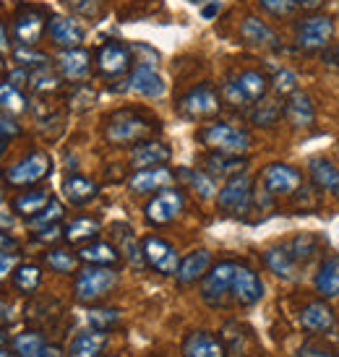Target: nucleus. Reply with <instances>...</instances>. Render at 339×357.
<instances>
[{
  "instance_id": "obj_43",
  "label": "nucleus",
  "mask_w": 339,
  "mask_h": 357,
  "mask_svg": "<svg viewBox=\"0 0 339 357\" xmlns=\"http://www.w3.org/2000/svg\"><path fill=\"white\" fill-rule=\"evenodd\" d=\"M115 235H120V248L118 250H123L126 253V258H128L130 264L136 268H141V266H146V261H144V250L139 248V243H136V238L128 232V227H115Z\"/></svg>"
},
{
  "instance_id": "obj_21",
  "label": "nucleus",
  "mask_w": 339,
  "mask_h": 357,
  "mask_svg": "<svg viewBox=\"0 0 339 357\" xmlns=\"http://www.w3.org/2000/svg\"><path fill=\"white\" fill-rule=\"evenodd\" d=\"M58 73L68 81H84L91 70V55L81 47H68L58 55Z\"/></svg>"
},
{
  "instance_id": "obj_6",
  "label": "nucleus",
  "mask_w": 339,
  "mask_h": 357,
  "mask_svg": "<svg viewBox=\"0 0 339 357\" xmlns=\"http://www.w3.org/2000/svg\"><path fill=\"white\" fill-rule=\"evenodd\" d=\"M238 264L235 261H222L217 266H211L204 279H201V298L209 305L220 307L227 303L229 292H232V279H235Z\"/></svg>"
},
{
  "instance_id": "obj_5",
  "label": "nucleus",
  "mask_w": 339,
  "mask_h": 357,
  "mask_svg": "<svg viewBox=\"0 0 339 357\" xmlns=\"http://www.w3.org/2000/svg\"><path fill=\"white\" fill-rule=\"evenodd\" d=\"M52 162L45 151H29L27 157H21L19 162H13L8 169H6V183L13 185V188H27V185H34L50 175Z\"/></svg>"
},
{
  "instance_id": "obj_1",
  "label": "nucleus",
  "mask_w": 339,
  "mask_h": 357,
  "mask_svg": "<svg viewBox=\"0 0 339 357\" xmlns=\"http://www.w3.org/2000/svg\"><path fill=\"white\" fill-rule=\"evenodd\" d=\"M196 139L209 146L217 154H229V157H243L250 149V133L248 130L229 126V123H209L196 133Z\"/></svg>"
},
{
  "instance_id": "obj_48",
  "label": "nucleus",
  "mask_w": 339,
  "mask_h": 357,
  "mask_svg": "<svg viewBox=\"0 0 339 357\" xmlns=\"http://www.w3.org/2000/svg\"><path fill=\"white\" fill-rule=\"evenodd\" d=\"M271 86H274V94H277V97H289V94L298 91V76L289 68H280L277 76H274V81H271Z\"/></svg>"
},
{
  "instance_id": "obj_36",
  "label": "nucleus",
  "mask_w": 339,
  "mask_h": 357,
  "mask_svg": "<svg viewBox=\"0 0 339 357\" xmlns=\"http://www.w3.org/2000/svg\"><path fill=\"white\" fill-rule=\"evenodd\" d=\"M285 115V107H282L280 102H274V100H264L256 102L253 105V109H250V120L256 123V126H261V128H269V126H274L277 120Z\"/></svg>"
},
{
  "instance_id": "obj_19",
  "label": "nucleus",
  "mask_w": 339,
  "mask_h": 357,
  "mask_svg": "<svg viewBox=\"0 0 339 357\" xmlns=\"http://www.w3.org/2000/svg\"><path fill=\"white\" fill-rule=\"evenodd\" d=\"M47 29H50V40L55 42L58 47H63V50L81 47V42L86 37L84 26H81L76 19H70V16H50Z\"/></svg>"
},
{
  "instance_id": "obj_9",
  "label": "nucleus",
  "mask_w": 339,
  "mask_h": 357,
  "mask_svg": "<svg viewBox=\"0 0 339 357\" xmlns=\"http://www.w3.org/2000/svg\"><path fill=\"white\" fill-rule=\"evenodd\" d=\"M250 201H253V183L246 172L227 178V183L217 193V204L225 214H246L250 208Z\"/></svg>"
},
{
  "instance_id": "obj_47",
  "label": "nucleus",
  "mask_w": 339,
  "mask_h": 357,
  "mask_svg": "<svg viewBox=\"0 0 339 357\" xmlns=\"http://www.w3.org/2000/svg\"><path fill=\"white\" fill-rule=\"evenodd\" d=\"M259 6L269 16H277V19H289L298 8H303L300 0H259Z\"/></svg>"
},
{
  "instance_id": "obj_28",
  "label": "nucleus",
  "mask_w": 339,
  "mask_h": 357,
  "mask_svg": "<svg viewBox=\"0 0 339 357\" xmlns=\"http://www.w3.org/2000/svg\"><path fill=\"white\" fill-rule=\"evenodd\" d=\"M76 256L84 264H89V266H115L120 261V250L115 245H110V243L97 240V243H86Z\"/></svg>"
},
{
  "instance_id": "obj_17",
  "label": "nucleus",
  "mask_w": 339,
  "mask_h": 357,
  "mask_svg": "<svg viewBox=\"0 0 339 357\" xmlns=\"http://www.w3.org/2000/svg\"><path fill=\"white\" fill-rule=\"evenodd\" d=\"M240 40L246 42L248 47H256V50H282L277 31L271 29L266 21L256 19V16H248L240 24Z\"/></svg>"
},
{
  "instance_id": "obj_7",
  "label": "nucleus",
  "mask_w": 339,
  "mask_h": 357,
  "mask_svg": "<svg viewBox=\"0 0 339 357\" xmlns=\"http://www.w3.org/2000/svg\"><path fill=\"white\" fill-rule=\"evenodd\" d=\"M220 107H222L220 94L211 89L209 84H199V86H193V89L186 91L178 102V112L188 120L214 118V115L220 112Z\"/></svg>"
},
{
  "instance_id": "obj_34",
  "label": "nucleus",
  "mask_w": 339,
  "mask_h": 357,
  "mask_svg": "<svg viewBox=\"0 0 339 357\" xmlns=\"http://www.w3.org/2000/svg\"><path fill=\"white\" fill-rule=\"evenodd\" d=\"M175 178L183 180L188 188L196 190L201 199H211V196L217 193V183H214V178H211L206 169H188V167H183L178 175H175Z\"/></svg>"
},
{
  "instance_id": "obj_42",
  "label": "nucleus",
  "mask_w": 339,
  "mask_h": 357,
  "mask_svg": "<svg viewBox=\"0 0 339 357\" xmlns=\"http://www.w3.org/2000/svg\"><path fill=\"white\" fill-rule=\"evenodd\" d=\"M63 214H66L63 204L52 199L50 204H47V206H45L40 214H37V217L29 219V227L34 229V232H40V229H47V227H55L60 219H63Z\"/></svg>"
},
{
  "instance_id": "obj_45",
  "label": "nucleus",
  "mask_w": 339,
  "mask_h": 357,
  "mask_svg": "<svg viewBox=\"0 0 339 357\" xmlns=\"http://www.w3.org/2000/svg\"><path fill=\"white\" fill-rule=\"evenodd\" d=\"M13 60L19 63L21 68H45V66H50V58L45 55V52H37L34 47H16V52H13Z\"/></svg>"
},
{
  "instance_id": "obj_49",
  "label": "nucleus",
  "mask_w": 339,
  "mask_h": 357,
  "mask_svg": "<svg viewBox=\"0 0 339 357\" xmlns=\"http://www.w3.org/2000/svg\"><path fill=\"white\" fill-rule=\"evenodd\" d=\"M73 13H79L84 19H97L102 10V3L105 0H63Z\"/></svg>"
},
{
  "instance_id": "obj_35",
  "label": "nucleus",
  "mask_w": 339,
  "mask_h": 357,
  "mask_svg": "<svg viewBox=\"0 0 339 357\" xmlns=\"http://www.w3.org/2000/svg\"><path fill=\"white\" fill-rule=\"evenodd\" d=\"M100 235V222L91 217H79L68 222L66 229H63V238L68 243H84V240H91Z\"/></svg>"
},
{
  "instance_id": "obj_8",
  "label": "nucleus",
  "mask_w": 339,
  "mask_h": 357,
  "mask_svg": "<svg viewBox=\"0 0 339 357\" xmlns=\"http://www.w3.org/2000/svg\"><path fill=\"white\" fill-rule=\"evenodd\" d=\"M331 37H334V21L329 16H321V13L306 16L295 26V45L306 52L324 50L331 42Z\"/></svg>"
},
{
  "instance_id": "obj_20",
  "label": "nucleus",
  "mask_w": 339,
  "mask_h": 357,
  "mask_svg": "<svg viewBox=\"0 0 339 357\" xmlns=\"http://www.w3.org/2000/svg\"><path fill=\"white\" fill-rule=\"evenodd\" d=\"M172 157L167 144L162 141H141L130 151V167L133 169H146V167H165Z\"/></svg>"
},
{
  "instance_id": "obj_59",
  "label": "nucleus",
  "mask_w": 339,
  "mask_h": 357,
  "mask_svg": "<svg viewBox=\"0 0 339 357\" xmlns=\"http://www.w3.org/2000/svg\"><path fill=\"white\" fill-rule=\"evenodd\" d=\"M0 357H16V355H10V352H6V349H0Z\"/></svg>"
},
{
  "instance_id": "obj_27",
  "label": "nucleus",
  "mask_w": 339,
  "mask_h": 357,
  "mask_svg": "<svg viewBox=\"0 0 339 357\" xmlns=\"http://www.w3.org/2000/svg\"><path fill=\"white\" fill-rule=\"evenodd\" d=\"M308 172H310V178H313V183H316L321 190H326L331 196H339V167H334L329 159H324V157L310 159Z\"/></svg>"
},
{
  "instance_id": "obj_25",
  "label": "nucleus",
  "mask_w": 339,
  "mask_h": 357,
  "mask_svg": "<svg viewBox=\"0 0 339 357\" xmlns=\"http://www.w3.org/2000/svg\"><path fill=\"white\" fill-rule=\"evenodd\" d=\"M211 268V253L209 250H193V253H188V256L180 261L178 266V282L180 284H193V282H199V279H204V274Z\"/></svg>"
},
{
  "instance_id": "obj_44",
  "label": "nucleus",
  "mask_w": 339,
  "mask_h": 357,
  "mask_svg": "<svg viewBox=\"0 0 339 357\" xmlns=\"http://www.w3.org/2000/svg\"><path fill=\"white\" fill-rule=\"evenodd\" d=\"M287 248H289V253L295 256L298 264H308L310 258H313V253L319 250V240L313 238V235H298V238L289 240Z\"/></svg>"
},
{
  "instance_id": "obj_39",
  "label": "nucleus",
  "mask_w": 339,
  "mask_h": 357,
  "mask_svg": "<svg viewBox=\"0 0 339 357\" xmlns=\"http://www.w3.org/2000/svg\"><path fill=\"white\" fill-rule=\"evenodd\" d=\"M10 277H13V287L19 289V292L31 295L34 289L40 287L42 271H40V266H34V264H21V266H16V271H13Z\"/></svg>"
},
{
  "instance_id": "obj_38",
  "label": "nucleus",
  "mask_w": 339,
  "mask_h": 357,
  "mask_svg": "<svg viewBox=\"0 0 339 357\" xmlns=\"http://www.w3.org/2000/svg\"><path fill=\"white\" fill-rule=\"evenodd\" d=\"M60 79H63V76L55 73L50 66L29 70V86H31V91H37V94H52V91H58Z\"/></svg>"
},
{
  "instance_id": "obj_23",
  "label": "nucleus",
  "mask_w": 339,
  "mask_h": 357,
  "mask_svg": "<svg viewBox=\"0 0 339 357\" xmlns=\"http://www.w3.org/2000/svg\"><path fill=\"white\" fill-rule=\"evenodd\" d=\"M183 357H227V349L209 331H193L183 342Z\"/></svg>"
},
{
  "instance_id": "obj_30",
  "label": "nucleus",
  "mask_w": 339,
  "mask_h": 357,
  "mask_svg": "<svg viewBox=\"0 0 339 357\" xmlns=\"http://www.w3.org/2000/svg\"><path fill=\"white\" fill-rule=\"evenodd\" d=\"M316 292L326 300L339 295V256L324 258L319 274H316Z\"/></svg>"
},
{
  "instance_id": "obj_15",
  "label": "nucleus",
  "mask_w": 339,
  "mask_h": 357,
  "mask_svg": "<svg viewBox=\"0 0 339 357\" xmlns=\"http://www.w3.org/2000/svg\"><path fill=\"white\" fill-rule=\"evenodd\" d=\"M133 60H130V47L120 42H105L97 52V68L107 79H118L123 73H128Z\"/></svg>"
},
{
  "instance_id": "obj_11",
  "label": "nucleus",
  "mask_w": 339,
  "mask_h": 357,
  "mask_svg": "<svg viewBox=\"0 0 339 357\" xmlns=\"http://www.w3.org/2000/svg\"><path fill=\"white\" fill-rule=\"evenodd\" d=\"M186 208V199L178 188H165L160 193H154V199L146 204L144 214H146V222L149 225H170L180 217V211Z\"/></svg>"
},
{
  "instance_id": "obj_33",
  "label": "nucleus",
  "mask_w": 339,
  "mask_h": 357,
  "mask_svg": "<svg viewBox=\"0 0 339 357\" xmlns=\"http://www.w3.org/2000/svg\"><path fill=\"white\" fill-rule=\"evenodd\" d=\"M50 201H52V196L47 190H24V193H19V196L13 199V208H16V214L31 219V217H37Z\"/></svg>"
},
{
  "instance_id": "obj_16",
  "label": "nucleus",
  "mask_w": 339,
  "mask_h": 357,
  "mask_svg": "<svg viewBox=\"0 0 339 357\" xmlns=\"http://www.w3.org/2000/svg\"><path fill=\"white\" fill-rule=\"evenodd\" d=\"M229 298L243 307L256 305V303L264 298V282H261L259 274H256L253 268L240 266L238 264V271H235V279H232V292H229Z\"/></svg>"
},
{
  "instance_id": "obj_55",
  "label": "nucleus",
  "mask_w": 339,
  "mask_h": 357,
  "mask_svg": "<svg viewBox=\"0 0 339 357\" xmlns=\"http://www.w3.org/2000/svg\"><path fill=\"white\" fill-rule=\"evenodd\" d=\"M8 50V34H6V26H3V21H0V52Z\"/></svg>"
},
{
  "instance_id": "obj_4",
  "label": "nucleus",
  "mask_w": 339,
  "mask_h": 357,
  "mask_svg": "<svg viewBox=\"0 0 339 357\" xmlns=\"http://www.w3.org/2000/svg\"><path fill=\"white\" fill-rule=\"evenodd\" d=\"M115 284H118V271L112 266H86L81 268L73 282V292L81 303H94L105 298Z\"/></svg>"
},
{
  "instance_id": "obj_10",
  "label": "nucleus",
  "mask_w": 339,
  "mask_h": 357,
  "mask_svg": "<svg viewBox=\"0 0 339 357\" xmlns=\"http://www.w3.org/2000/svg\"><path fill=\"white\" fill-rule=\"evenodd\" d=\"M47 26V13L37 6H21L13 19V37L21 47H34L42 40Z\"/></svg>"
},
{
  "instance_id": "obj_2",
  "label": "nucleus",
  "mask_w": 339,
  "mask_h": 357,
  "mask_svg": "<svg viewBox=\"0 0 339 357\" xmlns=\"http://www.w3.org/2000/svg\"><path fill=\"white\" fill-rule=\"evenodd\" d=\"M269 79L259 70H240L235 76H229L222 86V100L232 107H248L266 97Z\"/></svg>"
},
{
  "instance_id": "obj_26",
  "label": "nucleus",
  "mask_w": 339,
  "mask_h": 357,
  "mask_svg": "<svg viewBox=\"0 0 339 357\" xmlns=\"http://www.w3.org/2000/svg\"><path fill=\"white\" fill-rule=\"evenodd\" d=\"M107 344V334L100 328H91V331H81L70 339L68 355L66 357H100L102 349Z\"/></svg>"
},
{
  "instance_id": "obj_61",
  "label": "nucleus",
  "mask_w": 339,
  "mask_h": 357,
  "mask_svg": "<svg viewBox=\"0 0 339 357\" xmlns=\"http://www.w3.org/2000/svg\"><path fill=\"white\" fill-rule=\"evenodd\" d=\"M188 3H196V6H199V3H204V0H188Z\"/></svg>"
},
{
  "instance_id": "obj_18",
  "label": "nucleus",
  "mask_w": 339,
  "mask_h": 357,
  "mask_svg": "<svg viewBox=\"0 0 339 357\" xmlns=\"http://www.w3.org/2000/svg\"><path fill=\"white\" fill-rule=\"evenodd\" d=\"M175 183V172L167 167H146L136 169L128 180L130 193H160L165 188H172Z\"/></svg>"
},
{
  "instance_id": "obj_62",
  "label": "nucleus",
  "mask_w": 339,
  "mask_h": 357,
  "mask_svg": "<svg viewBox=\"0 0 339 357\" xmlns=\"http://www.w3.org/2000/svg\"><path fill=\"white\" fill-rule=\"evenodd\" d=\"M0 73H3V58H0Z\"/></svg>"
},
{
  "instance_id": "obj_60",
  "label": "nucleus",
  "mask_w": 339,
  "mask_h": 357,
  "mask_svg": "<svg viewBox=\"0 0 339 357\" xmlns=\"http://www.w3.org/2000/svg\"><path fill=\"white\" fill-rule=\"evenodd\" d=\"M0 208H3V190H0Z\"/></svg>"
},
{
  "instance_id": "obj_13",
  "label": "nucleus",
  "mask_w": 339,
  "mask_h": 357,
  "mask_svg": "<svg viewBox=\"0 0 339 357\" xmlns=\"http://www.w3.org/2000/svg\"><path fill=\"white\" fill-rule=\"evenodd\" d=\"M261 183H264V190L269 196H295L300 190V183H303V175L300 169H295L292 165H269L261 175Z\"/></svg>"
},
{
  "instance_id": "obj_40",
  "label": "nucleus",
  "mask_w": 339,
  "mask_h": 357,
  "mask_svg": "<svg viewBox=\"0 0 339 357\" xmlns=\"http://www.w3.org/2000/svg\"><path fill=\"white\" fill-rule=\"evenodd\" d=\"M45 347L47 344H45V337L40 331H24V334L13 339V349H16L19 357H37Z\"/></svg>"
},
{
  "instance_id": "obj_24",
  "label": "nucleus",
  "mask_w": 339,
  "mask_h": 357,
  "mask_svg": "<svg viewBox=\"0 0 339 357\" xmlns=\"http://www.w3.org/2000/svg\"><path fill=\"white\" fill-rule=\"evenodd\" d=\"M285 118L289 120L292 128H308L310 123H313V118H316L313 100H310L306 91L289 94L287 102H285Z\"/></svg>"
},
{
  "instance_id": "obj_12",
  "label": "nucleus",
  "mask_w": 339,
  "mask_h": 357,
  "mask_svg": "<svg viewBox=\"0 0 339 357\" xmlns=\"http://www.w3.org/2000/svg\"><path fill=\"white\" fill-rule=\"evenodd\" d=\"M141 250H144V261H146V266H151L154 271L165 274V277L178 274V266H180L178 250L172 248L167 240L149 235V238H144V243H141Z\"/></svg>"
},
{
  "instance_id": "obj_29",
  "label": "nucleus",
  "mask_w": 339,
  "mask_h": 357,
  "mask_svg": "<svg viewBox=\"0 0 339 357\" xmlns=\"http://www.w3.org/2000/svg\"><path fill=\"white\" fill-rule=\"evenodd\" d=\"M264 261H266V266L277 274V277L282 279H295L298 277V261H295V256L289 253L287 245H274V248H269L266 253H264Z\"/></svg>"
},
{
  "instance_id": "obj_63",
  "label": "nucleus",
  "mask_w": 339,
  "mask_h": 357,
  "mask_svg": "<svg viewBox=\"0 0 339 357\" xmlns=\"http://www.w3.org/2000/svg\"><path fill=\"white\" fill-rule=\"evenodd\" d=\"M337 60H339V45H337Z\"/></svg>"
},
{
  "instance_id": "obj_41",
  "label": "nucleus",
  "mask_w": 339,
  "mask_h": 357,
  "mask_svg": "<svg viewBox=\"0 0 339 357\" xmlns=\"http://www.w3.org/2000/svg\"><path fill=\"white\" fill-rule=\"evenodd\" d=\"M79 256H73L70 250H63V248H52L45 253V264L52 268V271H58V274H70V271H76L79 266Z\"/></svg>"
},
{
  "instance_id": "obj_52",
  "label": "nucleus",
  "mask_w": 339,
  "mask_h": 357,
  "mask_svg": "<svg viewBox=\"0 0 339 357\" xmlns=\"http://www.w3.org/2000/svg\"><path fill=\"white\" fill-rule=\"evenodd\" d=\"M16 271V253H0V282Z\"/></svg>"
},
{
  "instance_id": "obj_3",
  "label": "nucleus",
  "mask_w": 339,
  "mask_h": 357,
  "mask_svg": "<svg viewBox=\"0 0 339 357\" xmlns=\"http://www.w3.org/2000/svg\"><path fill=\"white\" fill-rule=\"evenodd\" d=\"M154 130H157V120L133 112V109H123L107 120L105 136L112 144H141L149 139Z\"/></svg>"
},
{
  "instance_id": "obj_51",
  "label": "nucleus",
  "mask_w": 339,
  "mask_h": 357,
  "mask_svg": "<svg viewBox=\"0 0 339 357\" xmlns=\"http://www.w3.org/2000/svg\"><path fill=\"white\" fill-rule=\"evenodd\" d=\"M19 133H21L19 123H13L6 112H0V139H10V136H19Z\"/></svg>"
},
{
  "instance_id": "obj_31",
  "label": "nucleus",
  "mask_w": 339,
  "mask_h": 357,
  "mask_svg": "<svg viewBox=\"0 0 339 357\" xmlns=\"http://www.w3.org/2000/svg\"><path fill=\"white\" fill-rule=\"evenodd\" d=\"M97 183L89 178H84V175H70V178H66V183H63V193H66V199L70 201V204H76V206H81V204H89L94 196H97Z\"/></svg>"
},
{
  "instance_id": "obj_37",
  "label": "nucleus",
  "mask_w": 339,
  "mask_h": 357,
  "mask_svg": "<svg viewBox=\"0 0 339 357\" xmlns=\"http://www.w3.org/2000/svg\"><path fill=\"white\" fill-rule=\"evenodd\" d=\"M27 109V97L21 94V89L16 84H0V112L6 115H21Z\"/></svg>"
},
{
  "instance_id": "obj_22",
  "label": "nucleus",
  "mask_w": 339,
  "mask_h": 357,
  "mask_svg": "<svg viewBox=\"0 0 339 357\" xmlns=\"http://www.w3.org/2000/svg\"><path fill=\"white\" fill-rule=\"evenodd\" d=\"M300 324L306 326V331L310 334H326V331H334L337 328V316L324 300H316V303H308L300 313Z\"/></svg>"
},
{
  "instance_id": "obj_46",
  "label": "nucleus",
  "mask_w": 339,
  "mask_h": 357,
  "mask_svg": "<svg viewBox=\"0 0 339 357\" xmlns=\"http://www.w3.org/2000/svg\"><path fill=\"white\" fill-rule=\"evenodd\" d=\"M86 321L91 324V328L107 331V328L115 326L120 321V310H115V307H94V310L86 313Z\"/></svg>"
},
{
  "instance_id": "obj_56",
  "label": "nucleus",
  "mask_w": 339,
  "mask_h": 357,
  "mask_svg": "<svg viewBox=\"0 0 339 357\" xmlns=\"http://www.w3.org/2000/svg\"><path fill=\"white\" fill-rule=\"evenodd\" d=\"M6 321H10V305L0 303V324H6Z\"/></svg>"
},
{
  "instance_id": "obj_54",
  "label": "nucleus",
  "mask_w": 339,
  "mask_h": 357,
  "mask_svg": "<svg viewBox=\"0 0 339 357\" xmlns=\"http://www.w3.org/2000/svg\"><path fill=\"white\" fill-rule=\"evenodd\" d=\"M220 0H211L209 6H204V8H201V16H204V19H214V16H217V13H220Z\"/></svg>"
},
{
  "instance_id": "obj_58",
  "label": "nucleus",
  "mask_w": 339,
  "mask_h": 357,
  "mask_svg": "<svg viewBox=\"0 0 339 357\" xmlns=\"http://www.w3.org/2000/svg\"><path fill=\"white\" fill-rule=\"evenodd\" d=\"M13 225V217L10 214H0V227H10Z\"/></svg>"
},
{
  "instance_id": "obj_32",
  "label": "nucleus",
  "mask_w": 339,
  "mask_h": 357,
  "mask_svg": "<svg viewBox=\"0 0 339 357\" xmlns=\"http://www.w3.org/2000/svg\"><path fill=\"white\" fill-rule=\"evenodd\" d=\"M206 172H209L211 178H232V175H240V172H246V159L243 157H229V154H211L206 157Z\"/></svg>"
},
{
  "instance_id": "obj_53",
  "label": "nucleus",
  "mask_w": 339,
  "mask_h": 357,
  "mask_svg": "<svg viewBox=\"0 0 339 357\" xmlns=\"http://www.w3.org/2000/svg\"><path fill=\"white\" fill-rule=\"evenodd\" d=\"M16 250H19V243L0 229V253H16Z\"/></svg>"
},
{
  "instance_id": "obj_14",
  "label": "nucleus",
  "mask_w": 339,
  "mask_h": 357,
  "mask_svg": "<svg viewBox=\"0 0 339 357\" xmlns=\"http://www.w3.org/2000/svg\"><path fill=\"white\" fill-rule=\"evenodd\" d=\"M128 89L136 91V94H141V97L160 100L167 86H165V79L160 76L157 66H151V63H136V66L130 68Z\"/></svg>"
},
{
  "instance_id": "obj_57",
  "label": "nucleus",
  "mask_w": 339,
  "mask_h": 357,
  "mask_svg": "<svg viewBox=\"0 0 339 357\" xmlns=\"http://www.w3.org/2000/svg\"><path fill=\"white\" fill-rule=\"evenodd\" d=\"M37 357H63V355H60V349H58V347H45Z\"/></svg>"
},
{
  "instance_id": "obj_50",
  "label": "nucleus",
  "mask_w": 339,
  "mask_h": 357,
  "mask_svg": "<svg viewBox=\"0 0 339 357\" xmlns=\"http://www.w3.org/2000/svg\"><path fill=\"white\" fill-rule=\"evenodd\" d=\"M298 357H337V352L326 344H321V342H306L298 349Z\"/></svg>"
}]
</instances>
